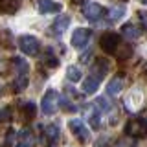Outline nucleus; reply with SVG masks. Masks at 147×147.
<instances>
[{
  "label": "nucleus",
  "mask_w": 147,
  "mask_h": 147,
  "mask_svg": "<svg viewBox=\"0 0 147 147\" xmlns=\"http://www.w3.org/2000/svg\"><path fill=\"white\" fill-rule=\"evenodd\" d=\"M37 7L42 15H48V13H59L63 9L61 4L53 2V0H37Z\"/></svg>",
  "instance_id": "9b49d317"
},
{
  "label": "nucleus",
  "mask_w": 147,
  "mask_h": 147,
  "mask_svg": "<svg viewBox=\"0 0 147 147\" xmlns=\"http://www.w3.org/2000/svg\"><path fill=\"white\" fill-rule=\"evenodd\" d=\"M109 68H110L109 59L98 57L94 63H92V66H90V74H92V77H94V79H98L101 83V79H103V77L109 74Z\"/></svg>",
  "instance_id": "0eeeda50"
},
{
  "label": "nucleus",
  "mask_w": 147,
  "mask_h": 147,
  "mask_svg": "<svg viewBox=\"0 0 147 147\" xmlns=\"http://www.w3.org/2000/svg\"><path fill=\"white\" fill-rule=\"evenodd\" d=\"M6 40V46H11V33L9 31H0V42Z\"/></svg>",
  "instance_id": "b1692460"
},
{
  "label": "nucleus",
  "mask_w": 147,
  "mask_h": 147,
  "mask_svg": "<svg viewBox=\"0 0 147 147\" xmlns=\"http://www.w3.org/2000/svg\"><path fill=\"white\" fill-rule=\"evenodd\" d=\"M18 7H20L18 0H0V13L4 15H13L18 11Z\"/></svg>",
  "instance_id": "dca6fc26"
},
{
  "label": "nucleus",
  "mask_w": 147,
  "mask_h": 147,
  "mask_svg": "<svg viewBox=\"0 0 147 147\" xmlns=\"http://www.w3.org/2000/svg\"><path fill=\"white\" fill-rule=\"evenodd\" d=\"M15 147H35V134L30 129H24L18 134V142H17Z\"/></svg>",
  "instance_id": "2eb2a0df"
},
{
  "label": "nucleus",
  "mask_w": 147,
  "mask_h": 147,
  "mask_svg": "<svg viewBox=\"0 0 147 147\" xmlns=\"http://www.w3.org/2000/svg\"><path fill=\"white\" fill-rule=\"evenodd\" d=\"M59 107V94L55 92L53 88H50L46 94L42 96V99H40V109H42L44 114H53L55 110Z\"/></svg>",
  "instance_id": "39448f33"
},
{
  "label": "nucleus",
  "mask_w": 147,
  "mask_h": 147,
  "mask_svg": "<svg viewBox=\"0 0 147 147\" xmlns=\"http://www.w3.org/2000/svg\"><path fill=\"white\" fill-rule=\"evenodd\" d=\"M70 2H72V4H85L86 0H70Z\"/></svg>",
  "instance_id": "bb28decb"
},
{
  "label": "nucleus",
  "mask_w": 147,
  "mask_h": 147,
  "mask_svg": "<svg viewBox=\"0 0 147 147\" xmlns=\"http://www.w3.org/2000/svg\"><path fill=\"white\" fill-rule=\"evenodd\" d=\"M11 64L15 68V90L20 92L28 86V74H30V66L24 59L20 57H13L11 59Z\"/></svg>",
  "instance_id": "f257e3e1"
},
{
  "label": "nucleus",
  "mask_w": 147,
  "mask_h": 147,
  "mask_svg": "<svg viewBox=\"0 0 147 147\" xmlns=\"http://www.w3.org/2000/svg\"><path fill=\"white\" fill-rule=\"evenodd\" d=\"M9 119H11V109H9V107L0 109V123L9 121Z\"/></svg>",
  "instance_id": "4be33fe9"
},
{
  "label": "nucleus",
  "mask_w": 147,
  "mask_h": 147,
  "mask_svg": "<svg viewBox=\"0 0 147 147\" xmlns=\"http://www.w3.org/2000/svg\"><path fill=\"white\" fill-rule=\"evenodd\" d=\"M125 134L132 138L147 136V118H131L125 123Z\"/></svg>",
  "instance_id": "7ed1b4c3"
},
{
  "label": "nucleus",
  "mask_w": 147,
  "mask_h": 147,
  "mask_svg": "<svg viewBox=\"0 0 147 147\" xmlns=\"http://www.w3.org/2000/svg\"><path fill=\"white\" fill-rule=\"evenodd\" d=\"M44 147H59V140H61V132H59V127L50 123V125L44 127Z\"/></svg>",
  "instance_id": "6e6552de"
},
{
  "label": "nucleus",
  "mask_w": 147,
  "mask_h": 147,
  "mask_svg": "<svg viewBox=\"0 0 147 147\" xmlns=\"http://www.w3.org/2000/svg\"><path fill=\"white\" fill-rule=\"evenodd\" d=\"M68 127H70L72 134L76 136L81 144H86V142L90 140V131H88V127L83 123V119H70V121H68Z\"/></svg>",
  "instance_id": "423d86ee"
},
{
  "label": "nucleus",
  "mask_w": 147,
  "mask_h": 147,
  "mask_svg": "<svg viewBox=\"0 0 147 147\" xmlns=\"http://www.w3.org/2000/svg\"><path fill=\"white\" fill-rule=\"evenodd\" d=\"M99 46L105 53H119V46H121V37L114 31H105L99 37Z\"/></svg>",
  "instance_id": "f03ea898"
},
{
  "label": "nucleus",
  "mask_w": 147,
  "mask_h": 147,
  "mask_svg": "<svg viewBox=\"0 0 147 147\" xmlns=\"http://www.w3.org/2000/svg\"><path fill=\"white\" fill-rule=\"evenodd\" d=\"M66 76H68V79L70 81H81V70L77 66H68V70H66Z\"/></svg>",
  "instance_id": "412c9836"
},
{
  "label": "nucleus",
  "mask_w": 147,
  "mask_h": 147,
  "mask_svg": "<svg viewBox=\"0 0 147 147\" xmlns=\"http://www.w3.org/2000/svg\"><path fill=\"white\" fill-rule=\"evenodd\" d=\"M98 86H99V81L88 76L86 79H83V94H94L98 90Z\"/></svg>",
  "instance_id": "6ab92c4d"
},
{
  "label": "nucleus",
  "mask_w": 147,
  "mask_h": 147,
  "mask_svg": "<svg viewBox=\"0 0 147 147\" xmlns=\"http://www.w3.org/2000/svg\"><path fill=\"white\" fill-rule=\"evenodd\" d=\"M123 88H125V77L123 76H114L112 81H110L109 86H107V94L109 96H118Z\"/></svg>",
  "instance_id": "f8f14e48"
},
{
  "label": "nucleus",
  "mask_w": 147,
  "mask_h": 147,
  "mask_svg": "<svg viewBox=\"0 0 147 147\" xmlns=\"http://www.w3.org/2000/svg\"><path fill=\"white\" fill-rule=\"evenodd\" d=\"M96 147H112V144H110L107 138H101L98 144H96Z\"/></svg>",
  "instance_id": "393cba45"
},
{
  "label": "nucleus",
  "mask_w": 147,
  "mask_h": 147,
  "mask_svg": "<svg viewBox=\"0 0 147 147\" xmlns=\"http://www.w3.org/2000/svg\"><path fill=\"white\" fill-rule=\"evenodd\" d=\"M18 48L24 55H37L40 50V42L33 35H22L18 37Z\"/></svg>",
  "instance_id": "20e7f679"
},
{
  "label": "nucleus",
  "mask_w": 147,
  "mask_h": 147,
  "mask_svg": "<svg viewBox=\"0 0 147 147\" xmlns=\"http://www.w3.org/2000/svg\"><path fill=\"white\" fill-rule=\"evenodd\" d=\"M123 15V7H116V9H110V15H109V20L110 22H116L119 17Z\"/></svg>",
  "instance_id": "5701e85b"
},
{
  "label": "nucleus",
  "mask_w": 147,
  "mask_h": 147,
  "mask_svg": "<svg viewBox=\"0 0 147 147\" xmlns=\"http://www.w3.org/2000/svg\"><path fill=\"white\" fill-rule=\"evenodd\" d=\"M40 63L46 64L48 68H57V66H59V59L53 55L52 50H46V53H44V57L40 59Z\"/></svg>",
  "instance_id": "aec40b11"
},
{
  "label": "nucleus",
  "mask_w": 147,
  "mask_h": 147,
  "mask_svg": "<svg viewBox=\"0 0 147 147\" xmlns=\"http://www.w3.org/2000/svg\"><path fill=\"white\" fill-rule=\"evenodd\" d=\"M90 37H92V30H88V28H77L72 35V46L74 48H86Z\"/></svg>",
  "instance_id": "1a4fd4ad"
},
{
  "label": "nucleus",
  "mask_w": 147,
  "mask_h": 147,
  "mask_svg": "<svg viewBox=\"0 0 147 147\" xmlns=\"http://www.w3.org/2000/svg\"><path fill=\"white\" fill-rule=\"evenodd\" d=\"M105 13H107V11H105V7L99 6V4H88V6L83 9V15H85V18H86V20H90V22L101 20Z\"/></svg>",
  "instance_id": "9d476101"
},
{
  "label": "nucleus",
  "mask_w": 147,
  "mask_h": 147,
  "mask_svg": "<svg viewBox=\"0 0 147 147\" xmlns=\"http://www.w3.org/2000/svg\"><path fill=\"white\" fill-rule=\"evenodd\" d=\"M138 17H140V20L144 22V24H147V11H140V13H138Z\"/></svg>",
  "instance_id": "a878e982"
},
{
  "label": "nucleus",
  "mask_w": 147,
  "mask_h": 147,
  "mask_svg": "<svg viewBox=\"0 0 147 147\" xmlns=\"http://www.w3.org/2000/svg\"><path fill=\"white\" fill-rule=\"evenodd\" d=\"M70 20H72V18H70V15H61V17L57 18V20L53 22V26H52V31H53V33L57 35V37H61V35L64 33V31L68 30V24H70Z\"/></svg>",
  "instance_id": "4468645a"
},
{
  "label": "nucleus",
  "mask_w": 147,
  "mask_h": 147,
  "mask_svg": "<svg viewBox=\"0 0 147 147\" xmlns=\"http://www.w3.org/2000/svg\"><path fill=\"white\" fill-rule=\"evenodd\" d=\"M59 103H61V107L66 110V112H76V110H77L76 101L72 99V88H66V92H64V96H63V99H59Z\"/></svg>",
  "instance_id": "f3484780"
},
{
  "label": "nucleus",
  "mask_w": 147,
  "mask_h": 147,
  "mask_svg": "<svg viewBox=\"0 0 147 147\" xmlns=\"http://www.w3.org/2000/svg\"><path fill=\"white\" fill-rule=\"evenodd\" d=\"M35 112H37V107H35V103H31V101H26V103L20 105V116H22V119H26V121L33 119Z\"/></svg>",
  "instance_id": "a211bd4d"
},
{
  "label": "nucleus",
  "mask_w": 147,
  "mask_h": 147,
  "mask_svg": "<svg viewBox=\"0 0 147 147\" xmlns=\"http://www.w3.org/2000/svg\"><path fill=\"white\" fill-rule=\"evenodd\" d=\"M140 2H142V4H147V0H140Z\"/></svg>",
  "instance_id": "cd10ccee"
},
{
  "label": "nucleus",
  "mask_w": 147,
  "mask_h": 147,
  "mask_svg": "<svg viewBox=\"0 0 147 147\" xmlns=\"http://www.w3.org/2000/svg\"><path fill=\"white\" fill-rule=\"evenodd\" d=\"M121 33H123V37H127V39H138V37L144 33V26H136V24H132V22H127V24H123V28H121Z\"/></svg>",
  "instance_id": "ddd939ff"
}]
</instances>
